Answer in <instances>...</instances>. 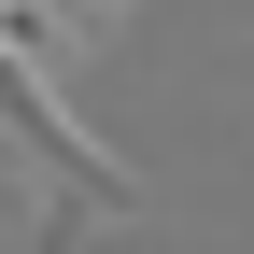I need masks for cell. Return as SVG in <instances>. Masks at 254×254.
Listing matches in <instances>:
<instances>
[{"mask_svg":"<svg viewBox=\"0 0 254 254\" xmlns=\"http://www.w3.org/2000/svg\"><path fill=\"white\" fill-rule=\"evenodd\" d=\"M141 14V0H57V28H71V43H99V28H127Z\"/></svg>","mask_w":254,"mask_h":254,"instance_id":"cell-1","label":"cell"}]
</instances>
